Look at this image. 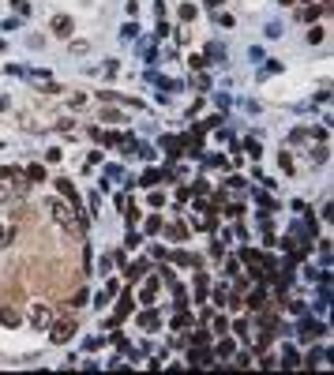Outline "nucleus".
Here are the masks:
<instances>
[{
  "label": "nucleus",
  "instance_id": "2",
  "mask_svg": "<svg viewBox=\"0 0 334 375\" xmlns=\"http://www.w3.org/2000/svg\"><path fill=\"white\" fill-rule=\"evenodd\" d=\"M75 338V323L72 319H53L49 323V342L53 345H68Z\"/></svg>",
  "mask_w": 334,
  "mask_h": 375
},
{
  "label": "nucleus",
  "instance_id": "7",
  "mask_svg": "<svg viewBox=\"0 0 334 375\" xmlns=\"http://www.w3.org/2000/svg\"><path fill=\"white\" fill-rule=\"evenodd\" d=\"M131 308H136V296H131V293H120L117 296V312H113V319H128V315H131Z\"/></svg>",
  "mask_w": 334,
  "mask_h": 375
},
{
  "label": "nucleus",
  "instance_id": "47",
  "mask_svg": "<svg viewBox=\"0 0 334 375\" xmlns=\"http://www.w3.org/2000/svg\"><path fill=\"white\" fill-rule=\"evenodd\" d=\"M278 4H297V0H278Z\"/></svg>",
  "mask_w": 334,
  "mask_h": 375
},
{
  "label": "nucleus",
  "instance_id": "14",
  "mask_svg": "<svg viewBox=\"0 0 334 375\" xmlns=\"http://www.w3.org/2000/svg\"><path fill=\"white\" fill-rule=\"evenodd\" d=\"M207 289H211V278H207V270L195 266V300H207Z\"/></svg>",
  "mask_w": 334,
  "mask_h": 375
},
{
  "label": "nucleus",
  "instance_id": "3",
  "mask_svg": "<svg viewBox=\"0 0 334 375\" xmlns=\"http://www.w3.org/2000/svg\"><path fill=\"white\" fill-rule=\"evenodd\" d=\"M49 323H53V308L42 304V300H34L30 304V326H34V330H49Z\"/></svg>",
  "mask_w": 334,
  "mask_h": 375
},
{
  "label": "nucleus",
  "instance_id": "31",
  "mask_svg": "<svg viewBox=\"0 0 334 375\" xmlns=\"http://www.w3.org/2000/svg\"><path fill=\"white\" fill-rule=\"evenodd\" d=\"M12 8H15V15H30V4H26V0H12Z\"/></svg>",
  "mask_w": 334,
  "mask_h": 375
},
{
  "label": "nucleus",
  "instance_id": "25",
  "mask_svg": "<svg viewBox=\"0 0 334 375\" xmlns=\"http://www.w3.org/2000/svg\"><path fill=\"white\" fill-rule=\"evenodd\" d=\"M199 12H195V4H180V19H184V23H192Z\"/></svg>",
  "mask_w": 334,
  "mask_h": 375
},
{
  "label": "nucleus",
  "instance_id": "17",
  "mask_svg": "<svg viewBox=\"0 0 334 375\" xmlns=\"http://www.w3.org/2000/svg\"><path fill=\"white\" fill-rule=\"evenodd\" d=\"M161 229H165V236H169V240H188V225H180V222L161 225Z\"/></svg>",
  "mask_w": 334,
  "mask_h": 375
},
{
  "label": "nucleus",
  "instance_id": "23",
  "mask_svg": "<svg viewBox=\"0 0 334 375\" xmlns=\"http://www.w3.org/2000/svg\"><path fill=\"white\" fill-rule=\"evenodd\" d=\"M161 225H165V222H161L158 214H154V218H147V233H150V236H158V233H161Z\"/></svg>",
  "mask_w": 334,
  "mask_h": 375
},
{
  "label": "nucleus",
  "instance_id": "21",
  "mask_svg": "<svg viewBox=\"0 0 334 375\" xmlns=\"http://www.w3.org/2000/svg\"><path fill=\"white\" fill-rule=\"evenodd\" d=\"M173 263H180V266H199V255H192V252H177Z\"/></svg>",
  "mask_w": 334,
  "mask_h": 375
},
{
  "label": "nucleus",
  "instance_id": "6",
  "mask_svg": "<svg viewBox=\"0 0 334 375\" xmlns=\"http://www.w3.org/2000/svg\"><path fill=\"white\" fill-rule=\"evenodd\" d=\"M147 259H136V263H124V278H128V282H143V278H147Z\"/></svg>",
  "mask_w": 334,
  "mask_h": 375
},
{
  "label": "nucleus",
  "instance_id": "5",
  "mask_svg": "<svg viewBox=\"0 0 334 375\" xmlns=\"http://www.w3.org/2000/svg\"><path fill=\"white\" fill-rule=\"evenodd\" d=\"M188 364H192V368H214V353H207V345H195V349L188 353Z\"/></svg>",
  "mask_w": 334,
  "mask_h": 375
},
{
  "label": "nucleus",
  "instance_id": "48",
  "mask_svg": "<svg viewBox=\"0 0 334 375\" xmlns=\"http://www.w3.org/2000/svg\"><path fill=\"white\" fill-rule=\"evenodd\" d=\"M0 109H8V101H4V98H0Z\"/></svg>",
  "mask_w": 334,
  "mask_h": 375
},
{
  "label": "nucleus",
  "instance_id": "4",
  "mask_svg": "<svg viewBox=\"0 0 334 375\" xmlns=\"http://www.w3.org/2000/svg\"><path fill=\"white\" fill-rule=\"evenodd\" d=\"M327 330H330V326L323 323V319H319V323H316V319H304V323H300V342H316V338H323Z\"/></svg>",
  "mask_w": 334,
  "mask_h": 375
},
{
  "label": "nucleus",
  "instance_id": "15",
  "mask_svg": "<svg viewBox=\"0 0 334 375\" xmlns=\"http://www.w3.org/2000/svg\"><path fill=\"white\" fill-rule=\"evenodd\" d=\"M161 180H165V173H161V169H147V173H143V180H136V184L154 188V184H161Z\"/></svg>",
  "mask_w": 334,
  "mask_h": 375
},
{
  "label": "nucleus",
  "instance_id": "37",
  "mask_svg": "<svg viewBox=\"0 0 334 375\" xmlns=\"http://www.w3.org/2000/svg\"><path fill=\"white\" fill-rule=\"evenodd\" d=\"M229 330V319H225V315H218V319H214V334H225Z\"/></svg>",
  "mask_w": 334,
  "mask_h": 375
},
{
  "label": "nucleus",
  "instance_id": "36",
  "mask_svg": "<svg viewBox=\"0 0 334 375\" xmlns=\"http://www.w3.org/2000/svg\"><path fill=\"white\" fill-rule=\"evenodd\" d=\"M278 161H282V169H285V173H293V154H289V150H282V158H278Z\"/></svg>",
  "mask_w": 334,
  "mask_h": 375
},
{
  "label": "nucleus",
  "instance_id": "40",
  "mask_svg": "<svg viewBox=\"0 0 334 375\" xmlns=\"http://www.w3.org/2000/svg\"><path fill=\"white\" fill-rule=\"evenodd\" d=\"M117 207H120V214H128V210H131V195H120Z\"/></svg>",
  "mask_w": 334,
  "mask_h": 375
},
{
  "label": "nucleus",
  "instance_id": "44",
  "mask_svg": "<svg viewBox=\"0 0 334 375\" xmlns=\"http://www.w3.org/2000/svg\"><path fill=\"white\" fill-rule=\"evenodd\" d=\"M289 312L293 315H304V300H289Z\"/></svg>",
  "mask_w": 334,
  "mask_h": 375
},
{
  "label": "nucleus",
  "instance_id": "50",
  "mask_svg": "<svg viewBox=\"0 0 334 375\" xmlns=\"http://www.w3.org/2000/svg\"><path fill=\"white\" fill-rule=\"evenodd\" d=\"M0 53H4V42H0Z\"/></svg>",
  "mask_w": 334,
  "mask_h": 375
},
{
  "label": "nucleus",
  "instance_id": "29",
  "mask_svg": "<svg viewBox=\"0 0 334 375\" xmlns=\"http://www.w3.org/2000/svg\"><path fill=\"white\" fill-rule=\"evenodd\" d=\"M308 158H312V161H327V147H312Z\"/></svg>",
  "mask_w": 334,
  "mask_h": 375
},
{
  "label": "nucleus",
  "instance_id": "26",
  "mask_svg": "<svg viewBox=\"0 0 334 375\" xmlns=\"http://www.w3.org/2000/svg\"><path fill=\"white\" fill-rule=\"evenodd\" d=\"M214 23H218V26H225V30H229V26H233V15H229V12H214Z\"/></svg>",
  "mask_w": 334,
  "mask_h": 375
},
{
  "label": "nucleus",
  "instance_id": "28",
  "mask_svg": "<svg viewBox=\"0 0 334 375\" xmlns=\"http://www.w3.org/2000/svg\"><path fill=\"white\" fill-rule=\"evenodd\" d=\"M120 38H124V42H131V38H139V26H136V23H128V26L120 30Z\"/></svg>",
  "mask_w": 334,
  "mask_h": 375
},
{
  "label": "nucleus",
  "instance_id": "46",
  "mask_svg": "<svg viewBox=\"0 0 334 375\" xmlns=\"http://www.w3.org/2000/svg\"><path fill=\"white\" fill-rule=\"evenodd\" d=\"M207 4H211V8H222V4H225V0H207Z\"/></svg>",
  "mask_w": 334,
  "mask_h": 375
},
{
  "label": "nucleus",
  "instance_id": "16",
  "mask_svg": "<svg viewBox=\"0 0 334 375\" xmlns=\"http://www.w3.org/2000/svg\"><path fill=\"white\" fill-rule=\"evenodd\" d=\"M23 173H26V180H30V184H42V180H45V165H42V161H34V165H26Z\"/></svg>",
  "mask_w": 334,
  "mask_h": 375
},
{
  "label": "nucleus",
  "instance_id": "27",
  "mask_svg": "<svg viewBox=\"0 0 334 375\" xmlns=\"http://www.w3.org/2000/svg\"><path fill=\"white\" fill-rule=\"evenodd\" d=\"M244 150H248V154H252V158H255V161H259V154H263V150H259V143H255V139H244Z\"/></svg>",
  "mask_w": 334,
  "mask_h": 375
},
{
  "label": "nucleus",
  "instance_id": "9",
  "mask_svg": "<svg viewBox=\"0 0 334 375\" xmlns=\"http://www.w3.org/2000/svg\"><path fill=\"white\" fill-rule=\"evenodd\" d=\"M244 304L252 308V312H263V308H266V289H263V285H255V289L244 296Z\"/></svg>",
  "mask_w": 334,
  "mask_h": 375
},
{
  "label": "nucleus",
  "instance_id": "24",
  "mask_svg": "<svg viewBox=\"0 0 334 375\" xmlns=\"http://www.w3.org/2000/svg\"><path fill=\"white\" fill-rule=\"evenodd\" d=\"M87 300H90V293H87V289H75V296H72L68 304H72V308H83V304H87Z\"/></svg>",
  "mask_w": 334,
  "mask_h": 375
},
{
  "label": "nucleus",
  "instance_id": "12",
  "mask_svg": "<svg viewBox=\"0 0 334 375\" xmlns=\"http://www.w3.org/2000/svg\"><path fill=\"white\" fill-rule=\"evenodd\" d=\"M233 353H237V342H233V338H225V334H222V342L214 345V360H229Z\"/></svg>",
  "mask_w": 334,
  "mask_h": 375
},
{
  "label": "nucleus",
  "instance_id": "22",
  "mask_svg": "<svg viewBox=\"0 0 334 375\" xmlns=\"http://www.w3.org/2000/svg\"><path fill=\"white\" fill-rule=\"evenodd\" d=\"M229 360H233L237 368H252V353H233Z\"/></svg>",
  "mask_w": 334,
  "mask_h": 375
},
{
  "label": "nucleus",
  "instance_id": "20",
  "mask_svg": "<svg viewBox=\"0 0 334 375\" xmlns=\"http://www.w3.org/2000/svg\"><path fill=\"white\" fill-rule=\"evenodd\" d=\"M195 323V315H188L184 308H180V315H173V330H184V326H192Z\"/></svg>",
  "mask_w": 334,
  "mask_h": 375
},
{
  "label": "nucleus",
  "instance_id": "19",
  "mask_svg": "<svg viewBox=\"0 0 334 375\" xmlns=\"http://www.w3.org/2000/svg\"><path fill=\"white\" fill-rule=\"evenodd\" d=\"M207 64H211V60H207L203 53H192V56H188V68H192V72H207Z\"/></svg>",
  "mask_w": 334,
  "mask_h": 375
},
{
  "label": "nucleus",
  "instance_id": "10",
  "mask_svg": "<svg viewBox=\"0 0 334 375\" xmlns=\"http://www.w3.org/2000/svg\"><path fill=\"white\" fill-rule=\"evenodd\" d=\"M136 326H139V330H158V326H161V315H158V312H150V308H147V312H139Z\"/></svg>",
  "mask_w": 334,
  "mask_h": 375
},
{
  "label": "nucleus",
  "instance_id": "45",
  "mask_svg": "<svg viewBox=\"0 0 334 375\" xmlns=\"http://www.w3.org/2000/svg\"><path fill=\"white\" fill-rule=\"evenodd\" d=\"M4 229H8V225H4V222H0V248H4Z\"/></svg>",
  "mask_w": 334,
  "mask_h": 375
},
{
  "label": "nucleus",
  "instance_id": "43",
  "mask_svg": "<svg viewBox=\"0 0 334 375\" xmlns=\"http://www.w3.org/2000/svg\"><path fill=\"white\" fill-rule=\"evenodd\" d=\"M233 330L241 334V338H248V323H244V319H237V323H233Z\"/></svg>",
  "mask_w": 334,
  "mask_h": 375
},
{
  "label": "nucleus",
  "instance_id": "42",
  "mask_svg": "<svg viewBox=\"0 0 334 375\" xmlns=\"http://www.w3.org/2000/svg\"><path fill=\"white\" fill-rule=\"evenodd\" d=\"M124 244H128V248H139V244H143V236H139V233H128V240H124Z\"/></svg>",
  "mask_w": 334,
  "mask_h": 375
},
{
  "label": "nucleus",
  "instance_id": "33",
  "mask_svg": "<svg viewBox=\"0 0 334 375\" xmlns=\"http://www.w3.org/2000/svg\"><path fill=\"white\" fill-rule=\"evenodd\" d=\"M207 56H214V60H222V56H225V49H222V45L214 42V45H207Z\"/></svg>",
  "mask_w": 334,
  "mask_h": 375
},
{
  "label": "nucleus",
  "instance_id": "8",
  "mask_svg": "<svg viewBox=\"0 0 334 375\" xmlns=\"http://www.w3.org/2000/svg\"><path fill=\"white\" fill-rule=\"evenodd\" d=\"M49 30L56 34V38H72V30H75V23L68 15H53V23H49Z\"/></svg>",
  "mask_w": 334,
  "mask_h": 375
},
{
  "label": "nucleus",
  "instance_id": "41",
  "mask_svg": "<svg viewBox=\"0 0 334 375\" xmlns=\"http://www.w3.org/2000/svg\"><path fill=\"white\" fill-rule=\"evenodd\" d=\"M225 274H241V263H237V259H225Z\"/></svg>",
  "mask_w": 334,
  "mask_h": 375
},
{
  "label": "nucleus",
  "instance_id": "49",
  "mask_svg": "<svg viewBox=\"0 0 334 375\" xmlns=\"http://www.w3.org/2000/svg\"><path fill=\"white\" fill-rule=\"evenodd\" d=\"M304 4H316V0H304Z\"/></svg>",
  "mask_w": 334,
  "mask_h": 375
},
{
  "label": "nucleus",
  "instance_id": "32",
  "mask_svg": "<svg viewBox=\"0 0 334 375\" xmlns=\"http://www.w3.org/2000/svg\"><path fill=\"white\" fill-rule=\"evenodd\" d=\"M259 364H263V368H278V357H274V353H266V349H263V360H259Z\"/></svg>",
  "mask_w": 334,
  "mask_h": 375
},
{
  "label": "nucleus",
  "instance_id": "30",
  "mask_svg": "<svg viewBox=\"0 0 334 375\" xmlns=\"http://www.w3.org/2000/svg\"><path fill=\"white\" fill-rule=\"evenodd\" d=\"M225 300H229V289H225V285H218V289H214V304L225 308Z\"/></svg>",
  "mask_w": 334,
  "mask_h": 375
},
{
  "label": "nucleus",
  "instance_id": "1",
  "mask_svg": "<svg viewBox=\"0 0 334 375\" xmlns=\"http://www.w3.org/2000/svg\"><path fill=\"white\" fill-rule=\"evenodd\" d=\"M45 214H49L68 236H83V225H79V218H75L72 203H64L60 195H49V199H45Z\"/></svg>",
  "mask_w": 334,
  "mask_h": 375
},
{
  "label": "nucleus",
  "instance_id": "18",
  "mask_svg": "<svg viewBox=\"0 0 334 375\" xmlns=\"http://www.w3.org/2000/svg\"><path fill=\"white\" fill-rule=\"evenodd\" d=\"M323 360H327V349H312L300 364H304V368H316V364H323Z\"/></svg>",
  "mask_w": 334,
  "mask_h": 375
},
{
  "label": "nucleus",
  "instance_id": "11",
  "mask_svg": "<svg viewBox=\"0 0 334 375\" xmlns=\"http://www.w3.org/2000/svg\"><path fill=\"white\" fill-rule=\"evenodd\" d=\"M0 323H4V326H12V330H15V326L23 323V315H19V308H15V304H4V308H0Z\"/></svg>",
  "mask_w": 334,
  "mask_h": 375
},
{
  "label": "nucleus",
  "instance_id": "38",
  "mask_svg": "<svg viewBox=\"0 0 334 375\" xmlns=\"http://www.w3.org/2000/svg\"><path fill=\"white\" fill-rule=\"evenodd\" d=\"M173 296H177V300H173L177 308H188V293L184 289H173Z\"/></svg>",
  "mask_w": 334,
  "mask_h": 375
},
{
  "label": "nucleus",
  "instance_id": "39",
  "mask_svg": "<svg viewBox=\"0 0 334 375\" xmlns=\"http://www.w3.org/2000/svg\"><path fill=\"white\" fill-rule=\"evenodd\" d=\"M98 270H102V274H109V270H113V255H102V263H98Z\"/></svg>",
  "mask_w": 334,
  "mask_h": 375
},
{
  "label": "nucleus",
  "instance_id": "35",
  "mask_svg": "<svg viewBox=\"0 0 334 375\" xmlns=\"http://www.w3.org/2000/svg\"><path fill=\"white\" fill-rule=\"evenodd\" d=\"M308 42H312V45L323 42V26H312V30H308Z\"/></svg>",
  "mask_w": 334,
  "mask_h": 375
},
{
  "label": "nucleus",
  "instance_id": "13",
  "mask_svg": "<svg viewBox=\"0 0 334 375\" xmlns=\"http://www.w3.org/2000/svg\"><path fill=\"white\" fill-rule=\"evenodd\" d=\"M158 285H161V278H150L147 285H143V293H139V300L143 304H154L158 300Z\"/></svg>",
  "mask_w": 334,
  "mask_h": 375
},
{
  "label": "nucleus",
  "instance_id": "34",
  "mask_svg": "<svg viewBox=\"0 0 334 375\" xmlns=\"http://www.w3.org/2000/svg\"><path fill=\"white\" fill-rule=\"evenodd\" d=\"M72 53H75V56H87L90 45H87V42H72Z\"/></svg>",
  "mask_w": 334,
  "mask_h": 375
}]
</instances>
